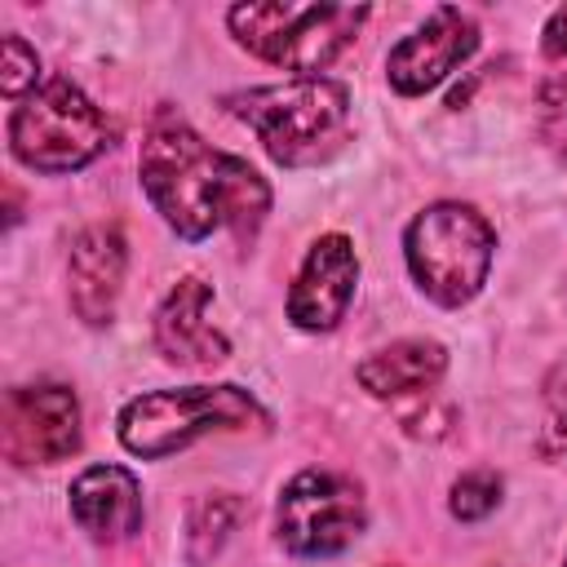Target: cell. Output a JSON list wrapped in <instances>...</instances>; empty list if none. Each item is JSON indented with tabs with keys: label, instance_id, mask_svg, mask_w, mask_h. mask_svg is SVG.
Returning a JSON list of instances; mask_svg holds the SVG:
<instances>
[{
	"label": "cell",
	"instance_id": "obj_15",
	"mask_svg": "<svg viewBox=\"0 0 567 567\" xmlns=\"http://www.w3.org/2000/svg\"><path fill=\"white\" fill-rule=\"evenodd\" d=\"M239 509H244V505H239L235 496H226V492L204 496V501L190 509V523H186V558H190L195 567L208 563V558L226 545V536H230Z\"/></svg>",
	"mask_w": 567,
	"mask_h": 567
},
{
	"label": "cell",
	"instance_id": "obj_14",
	"mask_svg": "<svg viewBox=\"0 0 567 567\" xmlns=\"http://www.w3.org/2000/svg\"><path fill=\"white\" fill-rule=\"evenodd\" d=\"M447 372V350L430 337H403V341H390L381 350H372L354 377L359 385L372 394V399H385V403H403V399H425L434 394V385L443 381Z\"/></svg>",
	"mask_w": 567,
	"mask_h": 567
},
{
	"label": "cell",
	"instance_id": "obj_7",
	"mask_svg": "<svg viewBox=\"0 0 567 567\" xmlns=\"http://www.w3.org/2000/svg\"><path fill=\"white\" fill-rule=\"evenodd\" d=\"M368 527V505L354 478L337 470H301L284 483L275 532L297 558H332L350 549Z\"/></svg>",
	"mask_w": 567,
	"mask_h": 567
},
{
	"label": "cell",
	"instance_id": "obj_12",
	"mask_svg": "<svg viewBox=\"0 0 567 567\" xmlns=\"http://www.w3.org/2000/svg\"><path fill=\"white\" fill-rule=\"evenodd\" d=\"M208 306H213V288L195 275H186L168 288V297L155 310V346L168 363L213 368V363L230 359V341L213 328Z\"/></svg>",
	"mask_w": 567,
	"mask_h": 567
},
{
	"label": "cell",
	"instance_id": "obj_2",
	"mask_svg": "<svg viewBox=\"0 0 567 567\" xmlns=\"http://www.w3.org/2000/svg\"><path fill=\"white\" fill-rule=\"evenodd\" d=\"M226 106L284 168L323 164L350 142V89L328 75H288L284 84L244 89L226 97Z\"/></svg>",
	"mask_w": 567,
	"mask_h": 567
},
{
	"label": "cell",
	"instance_id": "obj_11",
	"mask_svg": "<svg viewBox=\"0 0 567 567\" xmlns=\"http://www.w3.org/2000/svg\"><path fill=\"white\" fill-rule=\"evenodd\" d=\"M124 266H128V244L115 221H97L75 235L66 257V284H71V310L89 328H102L115 319Z\"/></svg>",
	"mask_w": 567,
	"mask_h": 567
},
{
	"label": "cell",
	"instance_id": "obj_16",
	"mask_svg": "<svg viewBox=\"0 0 567 567\" xmlns=\"http://www.w3.org/2000/svg\"><path fill=\"white\" fill-rule=\"evenodd\" d=\"M40 58L22 35H4L0 40V93L4 97H31L40 89Z\"/></svg>",
	"mask_w": 567,
	"mask_h": 567
},
{
	"label": "cell",
	"instance_id": "obj_1",
	"mask_svg": "<svg viewBox=\"0 0 567 567\" xmlns=\"http://www.w3.org/2000/svg\"><path fill=\"white\" fill-rule=\"evenodd\" d=\"M137 177L164 226L190 244L208 239L221 226H230L235 239L248 244L270 213L266 177L248 159L208 146L177 111H159L151 120L137 155Z\"/></svg>",
	"mask_w": 567,
	"mask_h": 567
},
{
	"label": "cell",
	"instance_id": "obj_19",
	"mask_svg": "<svg viewBox=\"0 0 567 567\" xmlns=\"http://www.w3.org/2000/svg\"><path fill=\"white\" fill-rule=\"evenodd\" d=\"M540 53L554 58V62L567 58V4L549 13V22H545V31H540Z\"/></svg>",
	"mask_w": 567,
	"mask_h": 567
},
{
	"label": "cell",
	"instance_id": "obj_3",
	"mask_svg": "<svg viewBox=\"0 0 567 567\" xmlns=\"http://www.w3.org/2000/svg\"><path fill=\"white\" fill-rule=\"evenodd\" d=\"M266 408L244 385H173L146 390L120 408V443L142 461L173 456L204 434H235V430H266Z\"/></svg>",
	"mask_w": 567,
	"mask_h": 567
},
{
	"label": "cell",
	"instance_id": "obj_18",
	"mask_svg": "<svg viewBox=\"0 0 567 567\" xmlns=\"http://www.w3.org/2000/svg\"><path fill=\"white\" fill-rule=\"evenodd\" d=\"M540 137L554 151V159L567 168V71H554L540 84Z\"/></svg>",
	"mask_w": 567,
	"mask_h": 567
},
{
	"label": "cell",
	"instance_id": "obj_8",
	"mask_svg": "<svg viewBox=\"0 0 567 567\" xmlns=\"http://www.w3.org/2000/svg\"><path fill=\"white\" fill-rule=\"evenodd\" d=\"M4 456L13 465H53L80 452V399L71 385H18L4 394Z\"/></svg>",
	"mask_w": 567,
	"mask_h": 567
},
{
	"label": "cell",
	"instance_id": "obj_13",
	"mask_svg": "<svg viewBox=\"0 0 567 567\" xmlns=\"http://www.w3.org/2000/svg\"><path fill=\"white\" fill-rule=\"evenodd\" d=\"M71 518L102 545L142 532V483L124 465H89L71 483Z\"/></svg>",
	"mask_w": 567,
	"mask_h": 567
},
{
	"label": "cell",
	"instance_id": "obj_17",
	"mask_svg": "<svg viewBox=\"0 0 567 567\" xmlns=\"http://www.w3.org/2000/svg\"><path fill=\"white\" fill-rule=\"evenodd\" d=\"M496 505H501V478H496L492 470H470V474H461V478L452 483V496H447L452 518L478 523V518H487Z\"/></svg>",
	"mask_w": 567,
	"mask_h": 567
},
{
	"label": "cell",
	"instance_id": "obj_10",
	"mask_svg": "<svg viewBox=\"0 0 567 567\" xmlns=\"http://www.w3.org/2000/svg\"><path fill=\"white\" fill-rule=\"evenodd\" d=\"M354 284H359V257H354V244L346 235H319L301 266H297V279L288 288V319L292 328L301 332H332L346 310H350V297H354Z\"/></svg>",
	"mask_w": 567,
	"mask_h": 567
},
{
	"label": "cell",
	"instance_id": "obj_9",
	"mask_svg": "<svg viewBox=\"0 0 567 567\" xmlns=\"http://www.w3.org/2000/svg\"><path fill=\"white\" fill-rule=\"evenodd\" d=\"M474 49H478V22L456 4H439L416 31H408L390 49L385 80L394 93L421 97V93L439 89L461 62H470Z\"/></svg>",
	"mask_w": 567,
	"mask_h": 567
},
{
	"label": "cell",
	"instance_id": "obj_6",
	"mask_svg": "<svg viewBox=\"0 0 567 567\" xmlns=\"http://www.w3.org/2000/svg\"><path fill=\"white\" fill-rule=\"evenodd\" d=\"M111 142H115V124L66 75H49L9 115V146L18 164L35 173H75L93 164Z\"/></svg>",
	"mask_w": 567,
	"mask_h": 567
},
{
	"label": "cell",
	"instance_id": "obj_5",
	"mask_svg": "<svg viewBox=\"0 0 567 567\" xmlns=\"http://www.w3.org/2000/svg\"><path fill=\"white\" fill-rule=\"evenodd\" d=\"M363 4H288V0H257L235 4L226 13L230 35L261 62L301 75H319L332 58L354 40L363 27Z\"/></svg>",
	"mask_w": 567,
	"mask_h": 567
},
{
	"label": "cell",
	"instance_id": "obj_4",
	"mask_svg": "<svg viewBox=\"0 0 567 567\" xmlns=\"http://www.w3.org/2000/svg\"><path fill=\"white\" fill-rule=\"evenodd\" d=\"M403 257L416 288L434 306L461 310L487 284V270L496 257V230L478 208L461 199H439L408 221Z\"/></svg>",
	"mask_w": 567,
	"mask_h": 567
},
{
	"label": "cell",
	"instance_id": "obj_20",
	"mask_svg": "<svg viewBox=\"0 0 567 567\" xmlns=\"http://www.w3.org/2000/svg\"><path fill=\"white\" fill-rule=\"evenodd\" d=\"M563 567H567V558H563Z\"/></svg>",
	"mask_w": 567,
	"mask_h": 567
}]
</instances>
